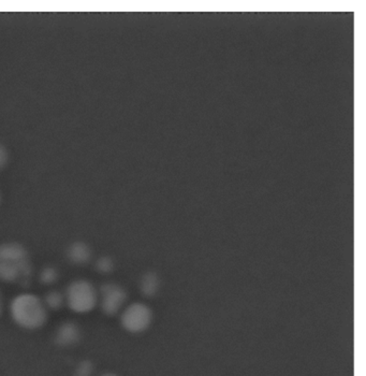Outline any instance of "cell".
I'll return each instance as SVG.
<instances>
[{
  "label": "cell",
  "instance_id": "30bf717a",
  "mask_svg": "<svg viewBox=\"0 0 366 376\" xmlns=\"http://www.w3.org/2000/svg\"><path fill=\"white\" fill-rule=\"evenodd\" d=\"M39 278L43 285H54L59 278L58 270L55 267H45L40 272Z\"/></svg>",
  "mask_w": 366,
  "mask_h": 376
},
{
  "label": "cell",
  "instance_id": "52a82bcc",
  "mask_svg": "<svg viewBox=\"0 0 366 376\" xmlns=\"http://www.w3.org/2000/svg\"><path fill=\"white\" fill-rule=\"evenodd\" d=\"M67 257L70 263L76 265V266H84L91 261L93 252L91 247L84 242H74L69 246L67 251Z\"/></svg>",
  "mask_w": 366,
  "mask_h": 376
},
{
  "label": "cell",
  "instance_id": "8fae6325",
  "mask_svg": "<svg viewBox=\"0 0 366 376\" xmlns=\"http://www.w3.org/2000/svg\"><path fill=\"white\" fill-rule=\"evenodd\" d=\"M114 261L113 259L108 256H102L98 261H96V270L98 271L100 274H108L114 270Z\"/></svg>",
  "mask_w": 366,
  "mask_h": 376
},
{
  "label": "cell",
  "instance_id": "9c48e42d",
  "mask_svg": "<svg viewBox=\"0 0 366 376\" xmlns=\"http://www.w3.org/2000/svg\"><path fill=\"white\" fill-rule=\"evenodd\" d=\"M141 291L146 297H152L155 295L159 288V280L154 273H148L141 280Z\"/></svg>",
  "mask_w": 366,
  "mask_h": 376
},
{
  "label": "cell",
  "instance_id": "4fadbf2b",
  "mask_svg": "<svg viewBox=\"0 0 366 376\" xmlns=\"http://www.w3.org/2000/svg\"><path fill=\"white\" fill-rule=\"evenodd\" d=\"M8 159H9V154L5 150L3 144H0V170H3L7 165Z\"/></svg>",
  "mask_w": 366,
  "mask_h": 376
},
{
  "label": "cell",
  "instance_id": "7c38bea8",
  "mask_svg": "<svg viewBox=\"0 0 366 376\" xmlns=\"http://www.w3.org/2000/svg\"><path fill=\"white\" fill-rule=\"evenodd\" d=\"M93 368L89 362H84L80 364L79 369L76 371V376H91Z\"/></svg>",
  "mask_w": 366,
  "mask_h": 376
},
{
  "label": "cell",
  "instance_id": "5b68a950",
  "mask_svg": "<svg viewBox=\"0 0 366 376\" xmlns=\"http://www.w3.org/2000/svg\"><path fill=\"white\" fill-rule=\"evenodd\" d=\"M128 295L116 283H106L98 290V305L108 316H114L125 309Z\"/></svg>",
  "mask_w": 366,
  "mask_h": 376
},
{
  "label": "cell",
  "instance_id": "7a4b0ae2",
  "mask_svg": "<svg viewBox=\"0 0 366 376\" xmlns=\"http://www.w3.org/2000/svg\"><path fill=\"white\" fill-rule=\"evenodd\" d=\"M47 310L41 298L32 294H21L10 305L13 322L26 330H37L45 326L47 320Z\"/></svg>",
  "mask_w": 366,
  "mask_h": 376
},
{
  "label": "cell",
  "instance_id": "ba28073f",
  "mask_svg": "<svg viewBox=\"0 0 366 376\" xmlns=\"http://www.w3.org/2000/svg\"><path fill=\"white\" fill-rule=\"evenodd\" d=\"M43 302H45L47 310L59 311L66 305L65 294L56 289L49 290V293L45 295Z\"/></svg>",
  "mask_w": 366,
  "mask_h": 376
},
{
  "label": "cell",
  "instance_id": "5bb4252c",
  "mask_svg": "<svg viewBox=\"0 0 366 376\" xmlns=\"http://www.w3.org/2000/svg\"><path fill=\"white\" fill-rule=\"evenodd\" d=\"M3 296H1V294H0V314H1V312H3Z\"/></svg>",
  "mask_w": 366,
  "mask_h": 376
},
{
  "label": "cell",
  "instance_id": "9a60e30c",
  "mask_svg": "<svg viewBox=\"0 0 366 376\" xmlns=\"http://www.w3.org/2000/svg\"><path fill=\"white\" fill-rule=\"evenodd\" d=\"M101 376H117V375H115V374H113V373H106V374H104V375H101Z\"/></svg>",
  "mask_w": 366,
  "mask_h": 376
},
{
  "label": "cell",
  "instance_id": "3957f363",
  "mask_svg": "<svg viewBox=\"0 0 366 376\" xmlns=\"http://www.w3.org/2000/svg\"><path fill=\"white\" fill-rule=\"evenodd\" d=\"M66 305L76 314H87L98 305V289L87 280H76L65 291Z\"/></svg>",
  "mask_w": 366,
  "mask_h": 376
},
{
  "label": "cell",
  "instance_id": "6da1fadb",
  "mask_svg": "<svg viewBox=\"0 0 366 376\" xmlns=\"http://www.w3.org/2000/svg\"><path fill=\"white\" fill-rule=\"evenodd\" d=\"M32 268L27 250L19 243L0 245V280L5 283H22L30 280Z\"/></svg>",
  "mask_w": 366,
  "mask_h": 376
},
{
  "label": "cell",
  "instance_id": "277c9868",
  "mask_svg": "<svg viewBox=\"0 0 366 376\" xmlns=\"http://www.w3.org/2000/svg\"><path fill=\"white\" fill-rule=\"evenodd\" d=\"M152 322V312L148 305L135 302L124 309L121 322L124 329L130 333H141L150 328Z\"/></svg>",
  "mask_w": 366,
  "mask_h": 376
},
{
  "label": "cell",
  "instance_id": "8992f818",
  "mask_svg": "<svg viewBox=\"0 0 366 376\" xmlns=\"http://www.w3.org/2000/svg\"><path fill=\"white\" fill-rule=\"evenodd\" d=\"M81 340L80 326L73 322H66L59 326L55 341L60 346H72Z\"/></svg>",
  "mask_w": 366,
  "mask_h": 376
}]
</instances>
